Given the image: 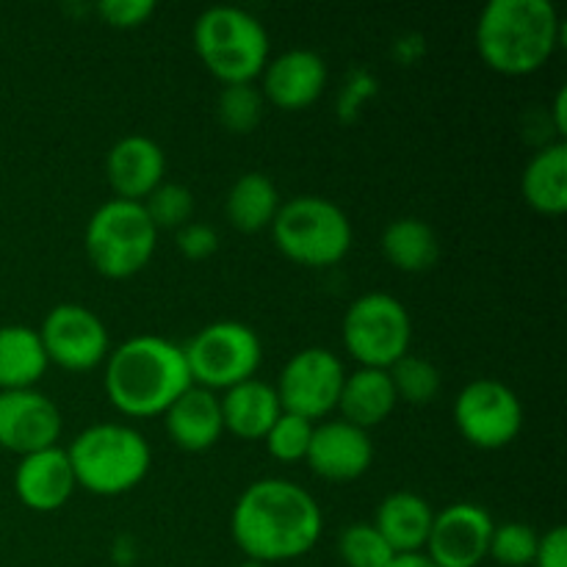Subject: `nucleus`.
Segmentation results:
<instances>
[{
  "instance_id": "37",
  "label": "nucleus",
  "mask_w": 567,
  "mask_h": 567,
  "mask_svg": "<svg viewBox=\"0 0 567 567\" xmlns=\"http://www.w3.org/2000/svg\"><path fill=\"white\" fill-rule=\"evenodd\" d=\"M554 122H557V133L559 136H565L567 131V92L557 94V103H554Z\"/></svg>"
},
{
  "instance_id": "9",
  "label": "nucleus",
  "mask_w": 567,
  "mask_h": 567,
  "mask_svg": "<svg viewBox=\"0 0 567 567\" xmlns=\"http://www.w3.org/2000/svg\"><path fill=\"white\" fill-rule=\"evenodd\" d=\"M194 385L205 391H230L252 380L264 360L258 332L241 321H214L183 347Z\"/></svg>"
},
{
  "instance_id": "12",
  "label": "nucleus",
  "mask_w": 567,
  "mask_h": 567,
  "mask_svg": "<svg viewBox=\"0 0 567 567\" xmlns=\"http://www.w3.org/2000/svg\"><path fill=\"white\" fill-rule=\"evenodd\" d=\"M48 363L64 371H92L105 363L111 352L103 319L86 305H55L39 327Z\"/></svg>"
},
{
  "instance_id": "5",
  "label": "nucleus",
  "mask_w": 567,
  "mask_h": 567,
  "mask_svg": "<svg viewBox=\"0 0 567 567\" xmlns=\"http://www.w3.org/2000/svg\"><path fill=\"white\" fill-rule=\"evenodd\" d=\"M194 50L225 86L255 83L269 64V33L247 9L210 6L194 22Z\"/></svg>"
},
{
  "instance_id": "10",
  "label": "nucleus",
  "mask_w": 567,
  "mask_h": 567,
  "mask_svg": "<svg viewBox=\"0 0 567 567\" xmlns=\"http://www.w3.org/2000/svg\"><path fill=\"white\" fill-rule=\"evenodd\" d=\"M454 424L474 449L496 452L509 446L524 430V404L509 385L482 377L460 391Z\"/></svg>"
},
{
  "instance_id": "7",
  "label": "nucleus",
  "mask_w": 567,
  "mask_h": 567,
  "mask_svg": "<svg viewBox=\"0 0 567 567\" xmlns=\"http://www.w3.org/2000/svg\"><path fill=\"white\" fill-rule=\"evenodd\" d=\"M89 264L109 280H127L147 269L158 247V230L142 203L109 199L86 221L83 233Z\"/></svg>"
},
{
  "instance_id": "35",
  "label": "nucleus",
  "mask_w": 567,
  "mask_h": 567,
  "mask_svg": "<svg viewBox=\"0 0 567 567\" xmlns=\"http://www.w3.org/2000/svg\"><path fill=\"white\" fill-rule=\"evenodd\" d=\"M532 567H567V529L554 526L540 535Z\"/></svg>"
},
{
  "instance_id": "19",
  "label": "nucleus",
  "mask_w": 567,
  "mask_h": 567,
  "mask_svg": "<svg viewBox=\"0 0 567 567\" xmlns=\"http://www.w3.org/2000/svg\"><path fill=\"white\" fill-rule=\"evenodd\" d=\"M164 426L169 432L172 443L183 449V452H208V449L219 443L221 432H225L219 396L214 391L192 385L166 410Z\"/></svg>"
},
{
  "instance_id": "6",
  "label": "nucleus",
  "mask_w": 567,
  "mask_h": 567,
  "mask_svg": "<svg viewBox=\"0 0 567 567\" xmlns=\"http://www.w3.org/2000/svg\"><path fill=\"white\" fill-rule=\"evenodd\" d=\"M271 238L288 260L308 269L341 264L352 249V221L341 205L324 197H293L280 205Z\"/></svg>"
},
{
  "instance_id": "22",
  "label": "nucleus",
  "mask_w": 567,
  "mask_h": 567,
  "mask_svg": "<svg viewBox=\"0 0 567 567\" xmlns=\"http://www.w3.org/2000/svg\"><path fill=\"white\" fill-rule=\"evenodd\" d=\"M396 404L399 399L396 391H393L391 374L382 369H358L347 374L341 399H338L341 419L365 432L388 421Z\"/></svg>"
},
{
  "instance_id": "27",
  "label": "nucleus",
  "mask_w": 567,
  "mask_h": 567,
  "mask_svg": "<svg viewBox=\"0 0 567 567\" xmlns=\"http://www.w3.org/2000/svg\"><path fill=\"white\" fill-rule=\"evenodd\" d=\"M399 402L430 404L441 391V371L419 354H404L388 369Z\"/></svg>"
},
{
  "instance_id": "29",
  "label": "nucleus",
  "mask_w": 567,
  "mask_h": 567,
  "mask_svg": "<svg viewBox=\"0 0 567 567\" xmlns=\"http://www.w3.org/2000/svg\"><path fill=\"white\" fill-rule=\"evenodd\" d=\"M338 557L347 567H388L396 554L374 524H352L338 535Z\"/></svg>"
},
{
  "instance_id": "25",
  "label": "nucleus",
  "mask_w": 567,
  "mask_h": 567,
  "mask_svg": "<svg viewBox=\"0 0 567 567\" xmlns=\"http://www.w3.org/2000/svg\"><path fill=\"white\" fill-rule=\"evenodd\" d=\"M280 205V192H277L275 181L264 172H247L227 192L225 216L236 230L260 233L269 230Z\"/></svg>"
},
{
  "instance_id": "33",
  "label": "nucleus",
  "mask_w": 567,
  "mask_h": 567,
  "mask_svg": "<svg viewBox=\"0 0 567 567\" xmlns=\"http://www.w3.org/2000/svg\"><path fill=\"white\" fill-rule=\"evenodd\" d=\"M94 9L111 28H138L155 14L153 0H100Z\"/></svg>"
},
{
  "instance_id": "18",
  "label": "nucleus",
  "mask_w": 567,
  "mask_h": 567,
  "mask_svg": "<svg viewBox=\"0 0 567 567\" xmlns=\"http://www.w3.org/2000/svg\"><path fill=\"white\" fill-rule=\"evenodd\" d=\"M78 482L72 474L66 449H42L20 457L14 471V493L33 513H55L75 493Z\"/></svg>"
},
{
  "instance_id": "17",
  "label": "nucleus",
  "mask_w": 567,
  "mask_h": 567,
  "mask_svg": "<svg viewBox=\"0 0 567 567\" xmlns=\"http://www.w3.org/2000/svg\"><path fill=\"white\" fill-rule=\"evenodd\" d=\"M105 175L116 199L144 203L166 181V155L158 142L142 133H131L109 150Z\"/></svg>"
},
{
  "instance_id": "36",
  "label": "nucleus",
  "mask_w": 567,
  "mask_h": 567,
  "mask_svg": "<svg viewBox=\"0 0 567 567\" xmlns=\"http://www.w3.org/2000/svg\"><path fill=\"white\" fill-rule=\"evenodd\" d=\"M388 567H441L432 563L426 554H404V557H393V563Z\"/></svg>"
},
{
  "instance_id": "13",
  "label": "nucleus",
  "mask_w": 567,
  "mask_h": 567,
  "mask_svg": "<svg viewBox=\"0 0 567 567\" xmlns=\"http://www.w3.org/2000/svg\"><path fill=\"white\" fill-rule=\"evenodd\" d=\"M496 520L485 507L457 502L435 513L424 554L441 567H480L491 551Z\"/></svg>"
},
{
  "instance_id": "23",
  "label": "nucleus",
  "mask_w": 567,
  "mask_h": 567,
  "mask_svg": "<svg viewBox=\"0 0 567 567\" xmlns=\"http://www.w3.org/2000/svg\"><path fill=\"white\" fill-rule=\"evenodd\" d=\"M524 199L543 216H563L567 210V144L554 142L537 150L520 177Z\"/></svg>"
},
{
  "instance_id": "34",
  "label": "nucleus",
  "mask_w": 567,
  "mask_h": 567,
  "mask_svg": "<svg viewBox=\"0 0 567 567\" xmlns=\"http://www.w3.org/2000/svg\"><path fill=\"white\" fill-rule=\"evenodd\" d=\"M177 249L186 260H205L219 249V236L210 225L203 221H188L177 230Z\"/></svg>"
},
{
  "instance_id": "3",
  "label": "nucleus",
  "mask_w": 567,
  "mask_h": 567,
  "mask_svg": "<svg viewBox=\"0 0 567 567\" xmlns=\"http://www.w3.org/2000/svg\"><path fill=\"white\" fill-rule=\"evenodd\" d=\"M563 39L557 6L548 0H491L476 22V50L493 72L520 78L551 61Z\"/></svg>"
},
{
  "instance_id": "30",
  "label": "nucleus",
  "mask_w": 567,
  "mask_h": 567,
  "mask_svg": "<svg viewBox=\"0 0 567 567\" xmlns=\"http://www.w3.org/2000/svg\"><path fill=\"white\" fill-rule=\"evenodd\" d=\"M144 210H147L150 221L155 230H181L183 225L192 221L194 214V194L188 192L183 183L164 181L147 199H144Z\"/></svg>"
},
{
  "instance_id": "20",
  "label": "nucleus",
  "mask_w": 567,
  "mask_h": 567,
  "mask_svg": "<svg viewBox=\"0 0 567 567\" xmlns=\"http://www.w3.org/2000/svg\"><path fill=\"white\" fill-rule=\"evenodd\" d=\"M432 520H435V509L426 498L413 491H396L382 498L374 526L385 537L391 551L404 557V554H424Z\"/></svg>"
},
{
  "instance_id": "8",
  "label": "nucleus",
  "mask_w": 567,
  "mask_h": 567,
  "mask_svg": "<svg viewBox=\"0 0 567 567\" xmlns=\"http://www.w3.org/2000/svg\"><path fill=\"white\" fill-rule=\"evenodd\" d=\"M413 319L408 308L391 293H363L349 305L343 316V347L360 369L388 371L396 360L410 354Z\"/></svg>"
},
{
  "instance_id": "21",
  "label": "nucleus",
  "mask_w": 567,
  "mask_h": 567,
  "mask_svg": "<svg viewBox=\"0 0 567 567\" xmlns=\"http://www.w3.org/2000/svg\"><path fill=\"white\" fill-rule=\"evenodd\" d=\"M219 402L225 432L241 437V441H264L266 432L282 413L275 385L260 382L258 377L225 391Z\"/></svg>"
},
{
  "instance_id": "11",
  "label": "nucleus",
  "mask_w": 567,
  "mask_h": 567,
  "mask_svg": "<svg viewBox=\"0 0 567 567\" xmlns=\"http://www.w3.org/2000/svg\"><path fill=\"white\" fill-rule=\"evenodd\" d=\"M343 380H347V369L338 354H332L330 349L308 347L282 365L275 391L286 413L316 424L338 410Z\"/></svg>"
},
{
  "instance_id": "15",
  "label": "nucleus",
  "mask_w": 567,
  "mask_h": 567,
  "mask_svg": "<svg viewBox=\"0 0 567 567\" xmlns=\"http://www.w3.org/2000/svg\"><path fill=\"white\" fill-rule=\"evenodd\" d=\"M305 463L327 482H354L374 463V443L369 432L349 421H321L313 426Z\"/></svg>"
},
{
  "instance_id": "14",
  "label": "nucleus",
  "mask_w": 567,
  "mask_h": 567,
  "mask_svg": "<svg viewBox=\"0 0 567 567\" xmlns=\"http://www.w3.org/2000/svg\"><path fill=\"white\" fill-rule=\"evenodd\" d=\"M61 426V410L37 388L0 391V449L6 452L25 457L59 446Z\"/></svg>"
},
{
  "instance_id": "31",
  "label": "nucleus",
  "mask_w": 567,
  "mask_h": 567,
  "mask_svg": "<svg viewBox=\"0 0 567 567\" xmlns=\"http://www.w3.org/2000/svg\"><path fill=\"white\" fill-rule=\"evenodd\" d=\"M537 540H540V535L529 524L509 520V524H502L493 529L487 559L504 567H529L535 563Z\"/></svg>"
},
{
  "instance_id": "2",
  "label": "nucleus",
  "mask_w": 567,
  "mask_h": 567,
  "mask_svg": "<svg viewBox=\"0 0 567 567\" xmlns=\"http://www.w3.org/2000/svg\"><path fill=\"white\" fill-rule=\"evenodd\" d=\"M105 396L127 419L164 415L192 382L181 343L161 336H133L105 358Z\"/></svg>"
},
{
  "instance_id": "16",
  "label": "nucleus",
  "mask_w": 567,
  "mask_h": 567,
  "mask_svg": "<svg viewBox=\"0 0 567 567\" xmlns=\"http://www.w3.org/2000/svg\"><path fill=\"white\" fill-rule=\"evenodd\" d=\"M260 94L282 111H302L321 97L327 86V64L316 50L293 48L271 59L260 72Z\"/></svg>"
},
{
  "instance_id": "1",
  "label": "nucleus",
  "mask_w": 567,
  "mask_h": 567,
  "mask_svg": "<svg viewBox=\"0 0 567 567\" xmlns=\"http://www.w3.org/2000/svg\"><path fill=\"white\" fill-rule=\"evenodd\" d=\"M324 529L319 502L291 480H258L238 496L230 532L249 563H293L313 551Z\"/></svg>"
},
{
  "instance_id": "24",
  "label": "nucleus",
  "mask_w": 567,
  "mask_h": 567,
  "mask_svg": "<svg viewBox=\"0 0 567 567\" xmlns=\"http://www.w3.org/2000/svg\"><path fill=\"white\" fill-rule=\"evenodd\" d=\"M42 338L33 327H0V391H28L48 371Z\"/></svg>"
},
{
  "instance_id": "26",
  "label": "nucleus",
  "mask_w": 567,
  "mask_h": 567,
  "mask_svg": "<svg viewBox=\"0 0 567 567\" xmlns=\"http://www.w3.org/2000/svg\"><path fill=\"white\" fill-rule=\"evenodd\" d=\"M382 255L391 266L408 275L430 271L441 258V241L424 219L402 216L382 230Z\"/></svg>"
},
{
  "instance_id": "38",
  "label": "nucleus",
  "mask_w": 567,
  "mask_h": 567,
  "mask_svg": "<svg viewBox=\"0 0 567 567\" xmlns=\"http://www.w3.org/2000/svg\"><path fill=\"white\" fill-rule=\"evenodd\" d=\"M238 567H266V565H260V563H249V559H247V563L238 565Z\"/></svg>"
},
{
  "instance_id": "32",
  "label": "nucleus",
  "mask_w": 567,
  "mask_h": 567,
  "mask_svg": "<svg viewBox=\"0 0 567 567\" xmlns=\"http://www.w3.org/2000/svg\"><path fill=\"white\" fill-rule=\"evenodd\" d=\"M313 426V421L299 419V415L282 410L280 419L266 432V449H269V454L277 463H299V460L308 457Z\"/></svg>"
},
{
  "instance_id": "4",
  "label": "nucleus",
  "mask_w": 567,
  "mask_h": 567,
  "mask_svg": "<svg viewBox=\"0 0 567 567\" xmlns=\"http://www.w3.org/2000/svg\"><path fill=\"white\" fill-rule=\"evenodd\" d=\"M78 487L114 498L133 491L147 476L153 452L144 435L125 424H94L66 449Z\"/></svg>"
},
{
  "instance_id": "28",
  "label": "nucleus",
  "mask_w": 567,
  "mask_h": 567,
  "mask_svg": "<svg viewBox=\"0 0 567 567\" xmlns=\"http://www.w3.org/2000/svg\"><path fill=\"white\" fill-rule=\"evenodd\" d=\"M216 111L225 131L244 136V133H252L264 120V94L255 83H230L221 89Z\"/></svg>"
}]
</instances>
